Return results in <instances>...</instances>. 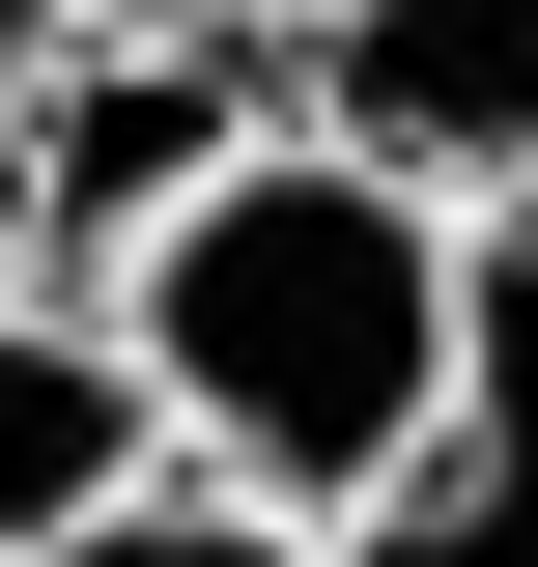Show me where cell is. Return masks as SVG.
<instances>
[{
	"instance_id": "cell-1",
	"label": "cell",
	"mask_w": 538,
	"mask_h": 567,
	"mask_svg": "<svg viewBox=\"0 0 538 567\" xmlns=\"http://www.w3.org/2000/svg\"><path fill=\"white\" fill-rule=\"evenodd\" d=\"M114 369H142V425H170V483H227V511H369L425 454V398H454V227L397 199V171H340V142H227L199 199L142 227L114 284Z\"/></svg>"
},
{
	"instance_id": "cell-2",
	"label": "cell",
	"mask_w": 538,
	"mask_h": 567,
	"mask_svg": "<svg viewBox=\"0 0 538 567\" xmlns=\"http://www.w3.org/2000/svg\"><path fill=\"white\" fill-rule=\"evenodd\" d=\"M256 114H283L256 58H142V29H58V58H0V284H29V312H85V284H114L142 227L199 199Z\"/></svg>"
},
{
	"instance_id": "cell-3",
	"label": "cell",
	"mask_w": 538,
	"mask_h": 567,
	"mask_svg": "<svg viewBox=\"0 0 538 567\" xmlns=\"http://www.w3.org/2000/svg\"><path fill=\"white\" fill-rule=\"evenodd\" d=\"M283 142H340V171H397L425 227L538 199V0H340L312 58H283Z\"/></svg>"
},
{
	"instance_id": "cell-4",
	"label": "cell",
	"mask_w": 538,
	"mask_h": 567,
	"mask_svg": "<svg viewBox=\"0 0 538 567\" xmlns=\"http://www.w3.org/2000/svg\"><path fill=\"white\" fill-rule=\"evenodd\" d=\"M114 483H170V425H142L114 312H29V284H0V567L58 539V511H114Z\"/></svg>"
},
{
	"instance_id": "cell-5",
	"label": "cell",
	"mask_w": 538,
	"mask_h": 567,
	"mask_svg": "<svg viewBox=\"0 0 538 567\" xmlns=\"http://www.w3.org/2000/svg\"><path fill=\"white\" fill-rule=\"evenodd\" d=\"M425 454L538 483V199H482V227H454V398H425Z\"/></svg>"
},
{
	"instance_id": "cell-6",
	"label": "cell",
	"mask_w": 538,
	"mask_h": 567,
	"mask_svg": "<svg viewBox=\"0 0 538 567\" xmlns=\"http://www.w3.org/2000/svg\"><path fill=\"white\" fill-rule=\"evenodd\" d=\"M283 567H538V483H482V454H397L369 511H312Z\"/></svg>"
},
{
	"instance_id": "cell-7",
	"label": "cell",
	"mask_w": 538,
	"mask_h": 567,
	"mask_svg": "<svg viewBox=\"0 0 538 567\" xmlns=\"http://www.w3.org/2000/svg\"><path fill=\"white\" fill-rule=\"evenodd\" d=\"M29 567H283V511H227V483H114V511H58Z\"/></svg>"
},
{
	"instance_id": "cell-8",
	"label": "cell",
	"mask_w": 538,
	"mask_h": 567,
	"mask_svg": "<svg viewBox=\"0 0 538 567\" xmlns=\"http://www.w3.org/2000/svg\"><path fill=\"white\" fill-rule=\"evenodd\" d=\"M85 29H142V58H256V85H283L340 0H85Z\"/></svg>"
},
{
	"instance_id": "cell-9",
	"label": "cell",
	"mask_w": 538,
	"mask_h": 567,
	"mask_svg": "<svg viewBox=\"0 0 538 567\" xmlns=\"http://www.w3.org/2000/svg\"><path fill=\"white\" fill-rule=\"evenodd\" d=\"M58 29H85V0H0V58H58Z\"/></svg>"
}]
</instances>
